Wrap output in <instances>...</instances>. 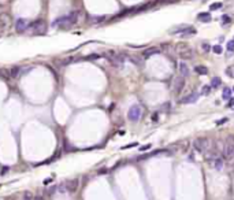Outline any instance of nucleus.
I'll list each match as a JSON object with an SVG mask.
<instances>
[{
  "label": "nucleus",
  "instance_id": "nucleus-14",
  "mask_svg": "<svg viewBox=\"0 0 234 200\" xmlns=\"http://www.w3.org/2000/svg\"><path fill=\"white\" fill-rule=\"evenodd\" d=\"M78 59H75V58H64V59L59 60V63L62 64V66H67V64H71L74 63V62H77Z\"/></svg>",
  "mask_w": 234,
  "mask_h": 200
},
{
  "label": "nucleus",
  "instance_id": "nucleus-26",
  "mask_svg": "<svg viewBox=\"0 0 234 200\" xmlns=\"http://www.w3.org/2000/svg\"><path fill=\"white\" fill-rule=\"evenodd\" d=\"M225 122H227V118L219 119V121H218V122H216V123H218V125H222V123H225Z\"/></svg>",
  "mask_w": 234,
  "mask_h": 200
},
{
  "label": "nucleus",
  "instance_id": "nucleus-28",
  "mask_svg": "<svg viewBox=\"0 0 234 200\" xmlns=\"http://www.w3.org/2000/svg\"><path fill=\"white\" fill-rule=\"evenodd\" d=\"M148 148H151V145H144V147H141V151H144V150H148Z\"/></svg>",
  "mask_w": 234,
  "mask_h": 200
},
{
  "label": "nucleus",
  "instance_id": "nucleus-19",
  "mask_svg": "<svg viewBox=\"0 0 234 200\" xmlns=\"http://www.w3.org/2000/svg\"><path fill=\"white\" fill-rule=\"evenodd\" d=\"M212 51H214L215 54H222V47L221 45H214L212 47Z\"/></svg>",
  "mask_w": 234,
  "mask_h": 200
},
{
  "label": "nucleus",
  "instance_id": "nucleus-6",
  "mask_svg": "<svg viewBox=\"0 0 234 200\" xmlns=\"http://www.w3.org/2000/svg\"><path fill=\"white\" fill-rule=\"evenodd\" d=\"M26 29H29V22H27L26 19H23V18L17 19V22H15V30L18 33H23Z\"/></svg>",
  "mask_w": 234,
  "mask_h": 200
},
{
  "label": "nucleus",
  "instance_id": "nucleus-23",
  "mask_svg": "<svg viewBox=\"0 0 234 200\" xmlns=\"http://www.w3.org/2000/svg\"><path fill=\"white\" fill-rule=\"evenodd\" d=\"M227 74L230 77H234V67H229L227 69Z\"/></svg>",
  "mask_w": 234,
  "mask_h": 200
},
{
  "label": "nucleus",
  "instance_id": "nucleus-3",
  "mask_svg": "<svg viewBox=\"0 0 234 200\" xmlns=\"http://www.w3.org/2000/svg\"><path fill=\"white\" fill-rule=\"evenodd\" d=\"M222 155L226 159H230L234 156V136H227L223 150H222Z\"/></svg>",
  "mask_w": 234,
  "mask_h": 200
},
{
  "label": "nucleus",
  "instance_id": "nucleus-27",
  "mask_svg": "<svg viewBox=\"0 0 234 200\" xmlns=\"http://www.w3.org/2000/svg\"><path fill=\"white\" fill-rule=\"evenodd\" d=\"M33 200H45V197H44V196H34V197H33Z\"/></svg>",
  "mask_w": 234,
  "mask_h": 200
},
{
  "label": "nucleus",
  "instance_id": "nucleus-5",
  "mask_svg": "<svg viewBox=\"0 0 234 200\" xmlns=\"http://www.w3.org/2000/svg\"><path fill=\"white\" fill-rule=\"evenodd\" d=\"M141 114H142L141 107L137 106V104H134V106H131L130 108H129L127 118H129V121H131V122H138L140 118H141Z\"/></svg>",
  "mask_w": 234,
  "mask_h": 200
},
{
  "label": "nucleus",
  "instance_id": "nucleus-10",
  "mask_svg": "<svg viewBox=\"0 0 234 200\" xmlns=\"http://www.w3.org/2000/svg\"><path fill=\"white\" fill-rule=\"evenodd\" d=\"M178 71H180V76L188 77V76H189V66L185 63V62H180V63H178Z\"/></svg>",
  "mask_w": 234,
  "mask_h": 200
},
{
  "label": "nucleus",
  "instance_id": "nucleus-16",
  "mask_svg": "<svg viewBox=\"0 0 234 200\" xmlns=\"http://www.w3.org/2000/svg\"><path fill=\"white\" fill-rule=\"evenodd\" d=\"M230 96H231V89L230 88H225L223 92H222V97L223 99H230Z\"/></svg>",
  "mask_w": 234,
  "mask_h": 200
},
{
  "label": "nucleus",
  "instance_id": "nucleus-15",
  "mask_svg": "<svg viewBox=\"0 0 234 200\" xmlns=\"http://www.w3.org/2000/svg\"><path fill=\"white\" fill-rule=\"evenodd\" d=\"M194 70H196V73L201 74V76H205V74H208V69L205 67V66H196V67H194Z\"/></svg>",
  "mask_w": 234,
  "mask_h": 200
},
{
  "label": "nucleus",
  "instance_id": "nucleus-7",
  "mask_svg": "<svg viewBox=\"0 0 234 200\" xmlns=\"http://www.w3.org/2000/svg\"><path fill=\"white\" fill-rule=\"evenodd\" d=\"M184 87H185V77H182V76L177 77L175 80H174V87H173L174 93H180V92L184 89Z\"/></svg>",
  "mask_w": 234,
  "mask_h": 200
},
{
  "label": "nucleus",
  "instance_id": "nucleus-12",
  "mask_svg": "<svg viewBox=\"0 0 234 200\" xmlns=\"http://www.w3.org/2000/svg\"><path fill=\"white\" fill-rule=\"evenodd\" d=\"M197 97H198V95L193 92V93L188 95L186 97H184V99L181 100V103H182V104H188V103H194V101L197 100Z\"/></svg>",
  "mask_w": 234,
  "mask_h": 200
},
{
  "label": "nucleus",
  "instance_id": "nucleus-13",
  "mask_svg": "<svg viewBox=\"0 0 234 200\" xmlns=\"http://www.w3.org/2000/svg\"><path fill=\"white\" fill-rule=\"evenodd\" d=\"M22 74V67L19 66H14V67L10 69V78H17Z\"/></svg>",
  "mask_w": 234,
  "mask_h": 200
},
{
  "label": "nucleus",
  "instance_id": "nucleus-8",
  "mask_svg": "<svg viewBox=\"0 0 234 200\" xmlns=\"http://www.w3.org/2000/svg\"><path fill=\"white\" fill-rule=\"evenodd\" d=\"M77 189H78V180L77 178H73V180H68L67 182H66V191L68 192H75Z\"/></svg>",
  "mask_w": 234,
  "mask_h": 200
},
{
  "label": "nucleus",
  "instance_id": "nucleus-9",
  "mask_svg": "<svg viewBox=\"0 0 234 200\" xmlns=\"http://www.w3.org/2000/svg\"><path fill=\"white\" fill-rule=\"evenodd\" d=\"M159 52H160V50H159L158 47H149V48H147V50L144 51V58L145 59H149V58H152L153 55H158Z\"/></svg>",
  "mask_w": 234,
  "mask_h": 200
},
{
  "label": "nucleus",
  "instance_id": "nucleus-20",
  "mask_svg": "<svg viewBox=\"0 0 234 200\" xmlns=\"http://www.w3.org/2000/svg\"><path fill=\"white\" fill-rule=\"evenodd\" d=\"M201 47H203V51H204V52H210V51H211V45L207 44V43H204Z\"/></svg>",
  "mask_w": 234,
  "mask_h": 200
},
{
  "label": "nucleus",
  "instance_id": "nucleus-1",
  "mask_svg": "<svg viewBox=\"0 0 234 200\" xmlns=\"http://www.w3.org/2000/svg\"><path fill=\"white\" fill-rule=\"evenodd\" d=\"M78 15H80L78 11H71V13L67 14V15H63V17L56 18L54 22H52V26L58 27V26H70V25H74V23L77 22V19H78Z\"/></svg>",
  "mask_w": 234,
  "mask_h": 200
},
{
  "label": "nucleus",
  "instance_id": "nucleus-18",
  "mask_svg": "<svg viewBox=\"0 0 234 200\" xmlns=\"http://www.w3.org/2000/svg\"><path fill=\"white\" fill-rule=\"evenodd\" d=\"M198 19H200V21H208V19H210V14L208 13H201L200 15H198Z\"/></svg>",
  "mask_w": 234,
  "mask_h": 200
},
{
  "label": "nucleus",
  "instance_id": "nucleus-2",
  "mask_svg": "<svg viewBox=\"0 0 234 200\" xmlns=\"http://www.w3.org/2000/svg\"><path fill=\"white\" fill-rule=\"evenodd\" d=\"M193 147L197 152L205 154V152H208V150L211 148V140H210L208 137H197V138L193 141Z\"/></svg>",
  "mask_w": 234,
  "mask_h": 200
},
{
  "label": "nucleus",
  "instance_id": "nucleus-4",
  "mask_svg": "<svg viewBox=\"0 0 234 200\" xmlns=\"http://www.w3.org/2000/svg\"><path fill=\"white\" fill-rule=\"evenodd\" d=\"M177 52L180 55V58H182V59H192L193 58L192 48L188 44H185V43H181V44L177 45Z\"/></svg>",
  "mask_w": 234,
  "mask_h": 200
},
{
  "label": "nucleus",
  "instance_id": "nucleus-21",
  "mask_svg": "<svg viewBox=\"0 0 234 200\" xmlns=\"http://www.w3.org/2000/svg\"><path fill=\"white\" fill-rule=\"evenodd\" d=\"M227 51H234V40H231V41H229L227 43Z\"/></svg>",
  "mask_w": 234,
  "mask_h": 200
},
{
  "label": "nucleus",
  "instance_id": "nucleus-17",
  "mask_svg": "<svg viewBox=\"0 0 234 200\" xmlns=\"http://www.w3.org/2000/svg\"><path fill=\"white\" fill-rule=\"evenodd\" d=\"M219 85H221V78H218V77L212 78L211 87H212V88H216V87H219Z\"/></svg>",
  "mask_w": 234,
  "mask_h": 200
},
{
  "label": "nucleus",
  "instance_id": "nucleus-25",
  "mask_svg": "<svg viewBox=\"0 0 234 200\" xmlns=\"http://www.w3.org/2000/svg\"><path fill=\"white\" fill-rule=\"evenodd\" d=\"M210 89H211L210 87H204V88H203V93H205V95H207L208 92H210Z\"/></svg>",
  "mask_w": 234,
  "mask_h": 200
},
{
  "label": "nucleus",
  "instance_id": "nucleus-24",
  "mask_svg": "<svg viewBox=\"0 0 234 200\" xmlns=\"http://www.w3.org/2000/svg\"><path fill=\"white\" fill-rule=\"evenodd\" d=\"M32 193L30 192H25V200H32Z\"/></svg>",
  "mask_w": 234,
  "mask_h": 200
},
{
  "label": "nucleus",
  "instance_id": "nucleus-11",
  "mask_svg": "<svg viewBox=\"0 0 234 200\" xmlns=\"http://www.w3.org/2000/svg\"><path fill=\"white\" fill-rule=\"evenodd\" d=\"M211 166L214 169H216V170H222V169L225 167V162H223V159L222 158H215V159L211 160Z\"/></svg>",
  "mask_w": 234,
  "mask_h": 200
},
{
  "label": "nucleus",
  "instance_id": "nucleus-22",
  "mask_svg": "<svg viewBox=\"0 0 234 200\" xmlns=\"http://www.w3.org/2000/svg\"><path fill=\"white\" fill-rule=\"evenodd\" d=\"M221 7H222V3H215V4H211L210 8L211 10H218V8H221Z\"/></svg>",
  "mask_w": 234,
  "mask_h": 200
}]
</instances>
